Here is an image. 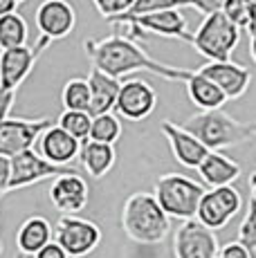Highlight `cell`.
<instances>
[{"mask_svg":"<svg viewBox=\"0 0 256 258\" xmlns=\"http://www.w3.org/2000/svg\"><path fill=\"white\" fill-rule=\"evenodd\" d=\"M83 47H86V54L95 70L115 79L126 77L131 72H151L155 77L164 79V81H186L191 74V70H184V68L155 61L153 56H149L140 47L137 41L119 36V34H110L108 38H101V41L88 38Z\"/></svg>","mask_w":256,"mask_h":258,"instance_id":"1","label":"cell"},{"mask_svg":"<svg viewBox=\"0 0 256 258\" xmlns=\"http://www.w3.org/2000/svg\"><path fill=\"white\" fill-rule=\"evenodd\" d=\"M186 133L196 137L207 151H223L234 148L245 142L256 140V121H238L220 108V110L196 112L184 123Z\"/></svg>","mask_w":256,"mask_h":258,"instance_id":"2","label":"cell"},{"mask_svg":"<svg viewBox=\"0 0 256 258\" xmlns=\"http://www.w3.org/2000/svg\"><path fill=\"white\" fill-rule=\"evenodd\" d=\"M121 229L137 245H157L169 236L171 218L162 211L153 193L137 191L124 202Z\"/></svg>","mask_w":256,"mask_h":258,"instance_id":"3","label":"cell"},{"mask_svg":"<svg viewBox=\"0 0 256 258\" xmlns=\"http://www.w3.org/2000/svg\"><path fill=\"white\" fill-rule=\"evenodd\" d=\"M207 188L200 182L182 175V173H164L155 180L153 198L162 211L173 220H194L198 205Z\"/></svg>","mask_w":256,"mask_h":258,"instance_id":"4","label":"cell"},{"mask_svg":"<svg viewBox=\"0 0 256 258\" xmlns=\"http://www.w3.org/2000/svg\"><path fill=\"white\" fill-rule=\"evenodd\" d=\"M240 41V29L234 27L223 12L211 14L203 18L198 29L194 32L191 45L203 54L207 61H231V52L236 49Z\"/></svg>","mask_w":256,"mask_h":258,"instance_id":"5","label":"cell"},{"mask_svg":"<svg viewBox=\"0 0 256 258\" xmlns=\"http://www.w3.org/2000/svg\"><path fill=\"white\" fill-rule=\"evenodd\" d=\"M54 242L70 258H83L99 247L101 229L92 220L79 216H61L54 229Z\"/></svg>","mask_w":256,"mask_h":258,"instance_id":"6","label":"cell"},{"mask_svg":"<svg viewBox=\"0 0 256 258\" xmlns=\"http://www.w3.org/2000/svg\"><path fill=\"white\" fill-rule=\"evenodd\" d=\"M50 38L38 36L34 45H23L0 52V92H16L18 86L29 77L41 54L50 47Z\"/></svg>","mask_w":256,"mask_h":258,"instance_id":"7","label":"cell"},{"mask_svg":"<svg viewBox=\"0 0 256 258\" xmlns=\"http://www.w3.org/2000/svg\"><path fill=\"white\" fill-rule=\"evenodd\" d=\"M240 209H243V198H240L238 188H234L231 184L209 188V191H205L203 200L198 205L196 220L207 229L216 231L223 229Z\"/></svg>","mask_w":256,"mask_h":258,"instance_id":"8","label":"cell"},{"mask_svg":"<svg viewBox=\"0 0 256 258\" xmlns=\"http://www.w3.org/2000/svg\"><path fill=\"white\" fill-rule=\"evenodd\" d=\"M70 173H79V171L72 166H54L47 160H43L34 148H29V151H23L12 157V180H9L7 193L32 186L41 180L70 175Z\"/></svg>","mask_w":256,"mask_h":258,"instance_id":"9","label":"cell"},{"mask_svg":"<svg viewBox=\"0 0 256 258\" xmlns=\"http://www.w3.org/2000/svg\"><path fill=\"white\" fill-rule=\"evenodd\" d=\"M56 123L50 117L41 119H5L0 121V155L3 157H14L23 151L34 148V144L38 142L43 131Z\"/></svg>","mask_w":256,"mask_h":258,"instance_id":"10","label":"cell"},{"mask_svg":"<svg viewBox=\"0 0 256 258\" xmlns=\"http://www.w3.org/2000/svg\"><path fill=\"white\" fill-rule=\"evenodd\" d=\"M157 106V92L144 79H128L121 83L115 103V115L126 121H142L153 115Z\"/></svg>","mask_w":256,"mask_h":258,"instance_id":"11","label":"cell"},{"mask_svg":"<svg viewBox=\"0 0 256 258\" xmlns=\"http://www.w3.org/2000/svg\"><path fill=\"white\" fill-rule=\"evenodd\" d=\"M218 238L211 229L198 220H184L173 234L175 258H216L218 256Z\"/></svg>","mask_w":256,"mask_h":258,"instance_id":"12","label":"cell"},{"mask_svg":"<svg viewBox=\"0 0 256 258\" xmlns=\"http://www.w3.org/2000/svg\"><path fill=\"white\" fill-rule=\"evenodd\" d=\"M196 72L209 79L214 86H218L227 101L243 97L252 83V72L234 61H207L205 66L196 68Z\"/></svg>","mask_w":256,"mask_h":258,"instance_id":"13","label":"cell"},{"mask_svg":"<svg viewBox=\"0 0 256 258\" xmlns=\"http://www.w3.org/2000/svg\"><path fill=\"white\" fill-rule=\"evenodd\" d=\"M34 18H36L41 36L50 38V41L70 36L77 27V12L68 0H43Z\"/></svg>","mask_w":256,"mask_h":258,"instance_id":"14","label":"cell"},{"mask_svg":"<svg viewBox=\"0 0 256 258\" xmlns=\"http://www.w3.org/2000/svg\"><path fill=\"white\" fill-rule=\"evenodd\" d=\"M50 200L54 209L61 211V216H77L88 207L90 188H88V182L81 177V173L54 177L50 186Z\"/></svg>","mask_w":256,"mask_h":258,"instance_id":"15","label":"cell"},{"mask_svg":"<svg viewBox=\"0 0 256 258\" xmlns=\"http://www.w3.org/2000/svg\"><path fill=\"white\" fill-rule=\"evenodd\" d=\"M117 23H133L140 32L155 34V36H164V38H178L191 45L194 41V32H189L186 18L180 14V9H166V12H155V14H146V16L133 18V21H117Z\"/></svg>","mask_w":256,"mask_h":258,"instance_id":"16","label":"cell"},{"mask_svg":"<svg viewBox=\"0 0 256 258\" xmlns=\"http://www.w3.org/2000/svg\"><path fill=\"white\" fill-rule=\"evenodd\" d=\"M36 144H38V155L54 166H70L79 157V151H81V142L75 140L72 135H68L56 123H52L47 131H43Z\"/></svg>","mask_w":256,"mask_h":258,"instance_id":"17","label":"cell"},{"mask_svg":"<svg viewBox=\"0 0 256 258\" xmlns=\"http://www.w3.org/2000/svg\"><path fill=\"white\" fill-rule=\"evenodd\" d=\"M160 131H162V135L166 137V142H169V148L178 164H182L184 168H198L203 164V160L207 157L209 151H207L191 133H186L184 128L173 121H162Z\"/></svg>","mask_w":256,"mask_h":258,"instance_id":"18","label":"cell"},{"mask_svg":"<svg viewBox=\"0 0 256 258\" xmlns=\"http://www.w3.org/2000/svg\"><path fill=\"white\" fill-rule=\"evenodd\" d=\"M86 81H88V88H90V110H88L90 117H99L115 110L117 94H119V88H121L119 79L108 77V74L92 68Z\"/></svg>","mask_w":256,"mask_h":258,"instance_id":"19","label":"cell"},{"mask_svg":"<svg viewBox=\"0 0 256 258\" xmlns=\"http://www.w3.org/2000/svg\"><path fill=\"white\" fill-rule=\"evenodd\" d=\"M196 171H198L200 180H203L209 188L229 186L231 182H236L240 177L238 162H234L231 157H227L225 153H218V151H209V153H207L203 164L196 168Z\"/></svg>","mask_w":256,"mask_h":258,"instance_id":"20","label":"cell"},{"mask_svg":"<svg viewBox=\"0 0 256 258\" xmlns=\"http://www.w3.org/2000/svg\"><path fill=\"white\" fill-rule=\"evenodd\" d=\"M54 238V229L50 220L43 216H29L16 231V247L21 256H34Z\"/></svg>","mask_w":256,"mask_h":258,"instance_id":"21","label":"cell"},{"mask_svg":"<svg viewBox=\"0 0 256 258\" xmlns=\"http://www.w3.org/2000/svg\"><path fill=\"white\" fill-rule=\"evenodd\" d=\"M79 162L81 168L88 173L90 177H103L112 171L117 162V151L110 144H99V142H83L81 151H79Z\"/></svg>","mask_w":256,"mask_h":258,"instance_id":"22","label":"cell"},{"mask_svg":"<svg viewBox=\"0 0 256 258\" xmlns=\"http://www.w3.org/2000/svg\"><path fill=\"white\" fill-rule=\"evenodd\" d=\"M186 86V94H189L191 103L200 108V112H207V110H220V108L227 103V97L220 92L218 86L205 79L203 74H198L196 70H191L189 79L184 81Z\"/></svg>","mask_w":256,"mask_h":258,"instance_id":"23","label":"cell"},{"mask_svg":"<svg viewBox=\"0 0 256 258\" xmlns=\"http://www.w3.org/2000/svg\"><path fill=\"white\" fill-rule=\"evenodd\" d=\"M27 21L18 12L0 16V52L27 45Z\"/></svg>","mask_w":256,"mask_h":258,"instance_id":"24","label":"cell"},{"mask_svg":"<svg viewBox=\"0 0 256 258\" xmlns=\"http://www.w3.org/2000/svg\"><path fill=\"white\" fill-rule=\"evenodd\" d=\"M61 103L63 110H90V88L86 79H70L61 90Z\"/></svg>","mask_w":256,"mask_h":258,"instance_id":"25","label":"cell"},{"mask_svg":"<svg viewBox=\"0 0 256 258\" xmlns=\"http://www.w3.org/2000/svg\"><path fill=\"white\" fill-rule=\"evenodd\" d=\"M119 137H121V121L115 112H106V115L92 117L90 137H88L90 142L110 144V146H115Z\"/></svg>","mask_w":256,"mask_h":258,"instance_id":"26","label":"cell"},{"mask_svg":"<svg viewBox=\"0 0 256 258\" xmlns=\"http://www.w3.org/2000/svg\"><path fill=\"white\" fill-rule=\"evenodd\" d=\"M56 126H61L68 135H72L79 142H88L90 137V126L92 117L90 112H79V110H63L61 117L56 119Z\"/></svg>","mask_w":256,"mask_h":258,"instance_id":"27","label":"cell"},{"mask_svg":"<svg viewBox=\"0 0 256 258\" xmlns=\"http://www.w3.org/2000/svg\"><path fill=\"white\" fill-rule=\"evenodd\" d=\"M182 7H189V0H135V3H133V7L128 9L124 16L115 18V21H110V23L133 21V18L146 16V14L166 12V9H182Z\"/></svg>","mask_w":256,"mask_h":258,"instance_id":"28","label":"cell"},{"mask_svg":"<svg viewBox=\"0 0 256 258\" xmlns=\"http://www.w3.org/2000/svg\"><path fill=\"white\" fill-rule=\"evenodd\" d=\"M238 242L247 249L249 258H256V202L249 198L247 211L238 227Z\"/></svg>","mask_w":256,"mask_h":258,"instance_id":"29","label":"cell"},{"mask_svg":"<svg viewBox=\"0 0 256 258\" xmlns=\"http://www.w3.org/2000/svg\"><path fill=\"white\" fill-rule=\"evenodd\" d=\"M252 7H254L252 0H227L223 7V16L227 18L234 27L245 32V27H247V23H249V16H252Z\"/></svg>","mask_w":256,"mask_h":258,"instance_id":"30","label":"cell"},{"mask_svg":"<svg viewBox=\"0 0 256 258\" xmlns=\"http://www.w3.org/2000/svg\"><path fill=\"white\" fill-rule=\"evenodd\" d=\"M133 3H135V0H92L97 12H99L106 21H115V18L124 16L128 9L133 7Z\"/></svg>","mask_w":256,"mask_h":258,"instance_id":"31","label":"cell"},{"mask_svg":"<svg viewBox=\"0 0 256 258\" xmlns=\"http://www.w3.org/2000/svg\"><path fill=\"white\" fill-rule=\"evenodd\" d=\"M225 3H227V0H189V7L200 12L207 18V16H211V14L223 12Z\"/></svg>","mask_w":256,"mask_h":258,"instance_id":"32","label":"cell"},{"mask_svg":"<svg viewBox=\"0 0 256 258\" xmlns=\"http://www.w3.org/2000/svg\"><path fill=\"white\" fill-rule=\"evenodd\" d=\"M218 258H249V254L238 240H234V242H227L225 247H220Z\"/></svg>","mask_w":256,"mask_h":258,"instance_id":"33","label":"cell"},{"mask_svg":"<svg viewBox=\"0 0 256 258\" xmlns=\"http://www.w3.org/2000/svg\"><path fill=\"white\" fill-rule=\"evenodd\" d=\"M9 180H12V157L0 155V196L7 193Z\"/></svg>","mask_w":256,"mask_h":258,"instance_id":"34","label":"cell"},{"mask_svg":"<svg viewBox=\"0 0 256 258\" xmlns=\"http://www.w3.org/2000/svg\"><path fill=\"white\" fill-rule=\"evenodd\" d=\"M14 101H16V92H0V121L9 119Z\"/></svg>","mask_w":256,"mask_h":258,"instance_id":"35","label":"cell"},{"mask_svg":"<svg viewBox=\"0 0 256 258\" xmlns=\"http://www.w3.org/2000/svg\"><path fill=\"white\" fill-rule=\"evenodd\" d=\"M34 258H70V256H68L66 251H63L61 247H58L56 242L52 240L50 245H45L41 251H36V254H34Z\"/></svg>","mask_w":256,"mask_h":258,"instance_id":"36","label":"cell"},{"mask_svg":"<svg viewBox=\"0 0 256 258\" xmlns=\"http://www.w3.org/2000/svg\"><path fill=\"white\" fill-rule=\"evenodd\" d=\"M18 7L16 0H0V16H7V14H14Z\"/></svg>","mask_w":256,"mask_h":258,"instance_id":"37","label":"cell"},{"mask_svg":"<svg viewBox=\"0 0 256 258\" xmlns=\"http://www.w3.org/2000/svg\"><path fill=\"white\" fill-rule=\"evenodd\" d=\"M245 32H247V36H254L256 34V3L252 7V16H249V23H247V27H245Z\"/></svg>","mask_w":256,"mask_h":258,"instance_id":"38","label":"cell"},{"mask_svg":"<svg viewBox=\"0 0 256 258\" xmlns=\"http://www.w3.org/2000/svg\"><path fill=\"white\" fill-rule=\"evenodd\" d=\"M249 56H252V61L256 63V34L249 36Z\"/></svg>","mask_w":256,"mask_h":258,"instance_id":"39","label":"cell"},{"mask_svg":"<svg viewBox=\"0 0 256 258\" xmlns=\"http://www.w3.org/2000/svg\"><path fill=\"white\" fill-rule=\"evenodd\" d=\"M249 188H252V200L256 202V171L249 175Z\"/></svg>","mask_w":256,"mask_h":258,"instance_id":"40","label":"cell"},{"mask_svg":"<svg viewBox=\"0 0 256 258\" xmlns=\"http://www.w3.org/2000/svg\"><path fill=\"white\" fill-rule=\"evenodd\" d=\"M16 3H18V5H21V3H27V0H16Z\"/></svg>","mask_w":256,"mask_h":258,"instance_id":"41","label":"cell"},{"mask_svg":"<svg viewBox=\"0 0 256 258\" xmlns=\"http://www.w3.org/2000/svg\"><path fill=\"white\" fill-rule=\"evenodd\" d=\"M0 251H3V245H0Z\"/></svg>","mask_w":256,"mask_h":258,"instance_id":"42","label":"cell"},{"mask_svg":"<svg viewBox=\"0 0 256 258\" xmlns=\"http://www.w3.org/2000/svg\"><path fill=\"white\" fill-rule=\"evenodd\" d=\"M252 3H256V0H252Z\"/></svg>","mask_w":256,"mask_h":258,"instance_id":"43","label":"cell"},{"mask_svg":"<svg viewBox=\"0 0 256 258\" xmlns=\"http://www.w3.org/2000/svg\"><path fill=\"white\" fill-rule=\"evenodd\" d=\"M18 258H23V256H18Z\"/></svg>","mask_w":256,"mask_h":258,"instance_id":"44","label":"cell"},{"mask_svg":"<svg viewBox=\"0 0 256 258\" xmlns=\"http://www.w3.org/2000/svg\"><path fill=\"white\" fill-rule=\"evenodd\" d=\"M216 258H218V256H216Z\"/></svg>","mask_w":256,"mask_h":258,"instance_id":"45","label":"cell"},{"mask_svg":"<svg viewBox=\"0 0 256 258\" xmlns=\"http://www.w3.org/2000/svg\"><path fill=\"white\" fill-rule=\"evenodd\" d=\"M0 198H3V196H0Z\"/></svg>","mask_w":256,"mask_h":258,"instance_id":"46","label":"cell"}]
</instances>
